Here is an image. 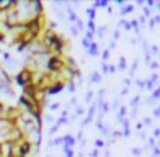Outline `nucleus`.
Listing matches in <instances>:
<instances>
[{
	"instance_id": "nucleus-1",
	"label": "nucleus",
	"mask_w": 160,
	"mask_h": 157,
	"mask_svg": "<svg viewBox=\"0 0 160 157\" xmlns=\"http://www.w3.org/2000/svg\"><path fill=\"white\" fill-rule=\"evenodd\" d=\"M43 44L46 50H51V51L58 56L65 48V41L53 31H46V34H44V38H43Z\"/></svg>"
},
{
	"instance_id": "nucleus-2",
	"label": "nucleus",
	"mask_w": 160,
	"mask_h": 157,
	"mask_svg": "<svg viewBox=\"0 0 160 157\" xmlns=\"http://www.w3.org/2000/svg\"><path fill=\"white\" fill-rule=\"evenodd\" d=\"M63 68H65V60L63 58H60L58 55L48 56V60H46V72H48V74L58 75Z\"/></svg>"
},
{
	"instance_id": "nucleus-3",
	"label": "nucleus",
	"mask_w": 160,
	"mask_h": 157,
	"mask_svg": "<svg viewBox=\"0 0 160 157\" xmlns=\"http://www.w3.org/2000/svg\"><path fill=\"white\" fill-rule=\"evenodd\" d=\"M31 149H32L31 142L22 140V142H19V144L16 145V154H17V157H28L29 152H31Z\"/></svg>"
},
{
	"instance_id": "nucleus-4",
	"label": "nucleus",
	"mask_w": 160,
	"mask_h": 157,
	"mask_svg": "<svg viewBox=\"0 0 160 157\" xmlns=\"http://www.w3.org/2000/svg\"><path fill=\"white\" fill-rule=\"evenodd\" d=\"M17 84L19 86H28V84H32V70H28V68H24V70H21V74L17 75Z\"/></svg>"
},
{
	"instance_id": "nucleus-5",
	"label": "nucleus",
	"mask_w": 160,
	"mask_h": 157,
	"mask_svg": "<svg viewBox=\"0 0 160 157\" xmlns=\"http://www.w3.org/2000/svg\"><path fill=\"white\" fill-rule=\"evenodd\" d=\"M62 89H63V82H53V84H49V86H48L46 92L48 94H55V92H60Z\"/></svg>"
}]
</instances>
